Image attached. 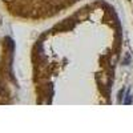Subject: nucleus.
<instances>
[{
	"mask_svg": "<svg viewBox=\"0 0 133 133\" xmlns=\"http://www.w3.org/2000/svg\"><path fill=\"white\" fill-rule=\"evenodd\" d=\"M132 103V96L128 93V96H127V98H125V101H124V104H127V105H129Z\"/></svg>",
	"mask_w": 133,
	"mask_h": 133,
	"instance_id": "nucleus-1",
	"label": "nucleus"
},
{
	"mask_svg": "<svg viewBox=\"0 0 133 133\" xmlns=\"http://www.w3.org/2000/svg\"><path fill=\"white\" fill-rule=\"evenodd\" d=\"M123 95H124V89H121V91L118 92V103L123 101Z\"/></svg>",
	"mask_w": 133,
	"mask_h": 133,
	"instance_id": "nucleus-2",
	"label": "nucleus"
}]
</instances>
